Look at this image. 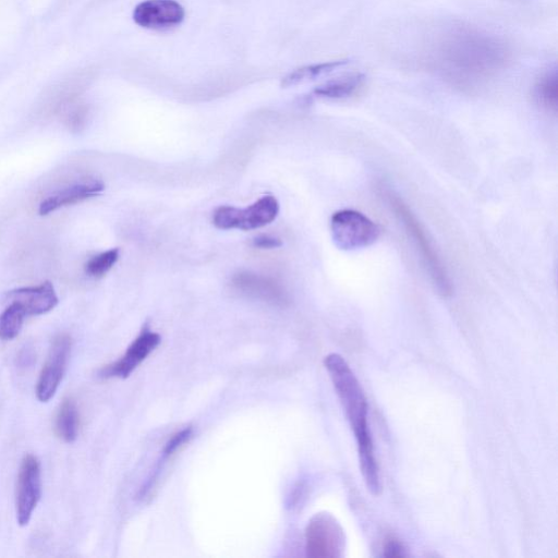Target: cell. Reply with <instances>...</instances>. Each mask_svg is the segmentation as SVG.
Masks as SVG:
<instances>
[{"label":"cell","instance_id":"5b68a950","mask_svg":"<svg viewBox=\"0 0 558 558\" xmlns=\"http://www.w3.org/2000/svg\"><path fill=\"white\" fill-rule=\"evenodd\" d=\"M278 213V201L272 196H265L248 206L247 209L221 206L214 212L213 224L223 230L259 229L274 222Z\"/></svg>","mask_w":558,"mask_h":558},{"label":"cell","instance_id":"e0dca14e","mask_svg":"<svg viewBox=\"0 0 558 558\" xmlns=\"http://www.w3.org/2000/svg\"><path fill=\"white\" fill-rule=\"evenodd\" d=\"M7 308L0 313V339L11 341L21 332L24 320L27 318L26 312L17 303H7Z\"/></svg>","mask_w":558,"mask_h":558},{"label":"cell","instance_id":"7402d4cb","mask_svg":"<svg viewBox=\"0 0 558 558\" xmlns=\"http://www.w3.org/2000/svg\"><path fill=\"white\" fill-rule=\"evenodd\" d=\"M252 245L254 248L262 250H273L281 248L283 246V241L270 235H261L253 239Z\"/></svg>","mask_w":558,"mask_h":558},{"label":"cell","instance_id":"4fadbf2b","mask_svg":"<svg viewBox=\"0 0 558 558\" xmlns=\"http://www.w3.org/2000/svg\"><path fill=\"white\" fill-rule=\"evenodd\" d=\"M104 190L105 185L99 179L81 181V183L59 190L43 200L40 204L39 213L42 216H46L65 208V206L74 205L100 196Z\"/></svg>","mask_w":558,"mask_h":558},{"label":"cell","instance_id":"7a4b0ae2","mask_svg":"<svg viewBox=\"0 0 558 558\" xmlns=\"http://www.w3.org/2000/svg\"><path fill=\"white\" fill-rule=\"evenodd\" d=\"M324 365L331 376L351 429L354 431L363 480L370 493L378 496L381 494L382 484L369 426L368 400L365 392H363L354 371L341 355L327 356Z\"/></svg>","mask_w":558,"mask_h":558},{"label":"cell","instance_id":"ac0fdd59","mask_svg":"<svg viewBox=\"0 0 558 558\" xmlns=\"http://www.w3.org/2000/svg\"><path fill=\"white\" fill-rule=\"evenodd\" d=\"M537 101L550 112H556L558 103V76L556 70L545 72L535 88Z\"/></svg>","mask_w":558,"mask_h":558},{"label":"cell","instance_id":"30bf717a","mask_svg":"<svg viewBox=\"0 0 558 558\" xmlns=\"http://www.w3.org/2000/svg\"><path fill=\"white\" fill-rule=\"evenodd\" d=\"M186 12L176 0H145L133 11L138 26L150 30H165L179 26Z\"/></svg>","mask_w":558,"mask_h":558},{"label":"cell","instance_id":"ba28073f","mask_svg":"<svg viewBox=\"0 0 558 558\" xmlns=\"http://www.w3.org/2000/svg\"><path fill=\"white\" fill-rule=\"evenodd\" d=\"M72 339L67 334L54 338L50 353L41 371L36 396L41 403L50 402L62 384L71 356Z\"/></svg>","mask_w":558,"mask_h":558},{"label":"cell","instance_id":"9a60e30c","mask_svg":"<svg viewBox=\"0 0 558 558\" xmlns=\"http://www.w3.org/2000/svg\"><path fill=\"white\" fill-rule=\"evenodd\" d=\"M80 412L74 399L66 398L55 417V432L66 443L75 442L79 435Z\"/></svg>","mask_w":558,"mask_h":558},{"label":"cell","instance_id":"ffe728a7","mask_svg":"<svg viewBox=\"0 0 558 558\" xmlns=\"http://www.w3.org/2000/svg\"><path fill=\"white\" fill-rule=\"evenodd\" d=\"M193 438V429L188 427L174 434L166 443L163 451V460L171 458L181 447L185 446Z\"/></svg>","mask_w":558,"mask_h":558},{"label":"cell","instance_id":"8992f818","mask_svg":"<svg viewBox=\"0 0 558 558\" xmlns=\"http://www.w3.org/2000/svg\"><path fill=\"white\" fill-rule=\"evenodd\" d=\"M346 547L344 530L336 518L320 513L311 518L306 530V551L312 558H339Z\"/></svg>","mask_w":558,"mask_h":558},{"label":"cell","instance_id":"6da1fadb","mask_svg":"<svg viewBox=\"0 0 558 558\" xmlns=\"http://www.w3.org/2000/svg\"><path fill=\"white\" fill-rule=\"evenodd\" d=\"M427 59L436 75L470 92L499 76L511 60V51L493 34L466 24H452L435 34Z\"/></svg>","mask_w":558,"mask_h":558},{"label":"cell","instance_id":"44dd1931","mask_svg":"<svg viewBox=\"0 0 558 558\" xmlns=\"http://www.w3.org/2000/svg\"><path fill=\"white\" fill-rule=\"evenodd\" d=\"M383 555L386 557H405L408 556V553L402 541L395 537H388L383 544Z\"/></svg>","mask_w":558,"mask_h":558},{"label":"cell","instance_id":"2e32d148","mask_svg":"<svg viewBox=\"0 0 558 558\" xmlns=\"http://www.w3.org/2000/svg\"><path fill=\"white\" fill-rule=\"evenodd\" d=\"M347 64V60H336V62L311 65L296 69L295 71L290 72V74L283 79L282 87L289 88L297 86L299 83L313 80L322 75L330 74V72L344 67Z\"/></svg>","mask_w":558,"mask_h":558},{"label":"cell","instance_id":"7c38bea8","mask_svg":"<svg viewBox=\"0 0 558 558\" xmlns=\"http://www.w3.org/2000/svg\"><path fill=\"white\" fill-rule=\"evenodd\" d=\"M4 301L5 303H17L26 312L27 317H38V315L51 312L57 307L59 302L51 282L8 291Z\"/></svg>","mask_w":558,"mask_h":558},{"label":"cell","instance_id":"9c48e42d","mask_svg":"<svg viewBox=\"0 0 558 558\" xmlns=\"http://www.w3.org/2000/svg\"><path fill=\"white\" fill-rule=\"evenodd\" d=\"M161 343V336L148 329L133 341L125 355L99 372L101 379H127Z\"/></svg>","mask_w":558,"mask_h":558},{"label":"cell","instance_id":"5bb4252c","mask_svg":"<svg viewBox=\"0 0 558 558\" xmlns=\"http://www.w3.org/2000/svg\"><path fill=\"white\" fill-rule=\"evenodd\" d=\"M366 77L362 74L349 75L334 79L315 88L313 94L321 99L344 100L357 94L365 86Z\"/></svg>","mask_w":558,"mask_h":558},{"label":"cell","instance_id":"52a82bcc","mask_svg":"<svg viewBox=\"0 0 558 558\" xmlns=\"http://www.w3.org/2000/svg\"><path fill=\"white\" fill-rule=\"evenodd\" d=\"M41 496V464L34 455H26L20 465L16 494L17 520L21 527L29 525Z\"/></svg>","mask_w":558,"mask_h":558},{"label":"cell","instance_id":"8fae6325","mask_svg":"<svg viewBox=\"0 0 558 558\" xmlns=\"http://www.w3.org/2000/svg\"><path fill=\"white\" fill-rule=\"evenodd\" d=\"M232 286L242 295L274 306H285L288 303L287 291L275 279L268 276L240 272L233 277Z\"/></svg>","mask_w":558,"mask_h":558},{"label":"cell","instance_id":"3957f363","mask_svg":"<svg viewBox=\"0 0 558 558\" xmlns=\"http://www.w3.org/2000/svg\"><path fill=\"white\" fill-rule=\"evenodd\" d=\"M387 199L398 220L402 222L407 230V234L414 241L436 290L443 297H450L453 293L451 279L448 277L438 252L432 246L426 230H424L416 215L412 213L403 200H400L392 192L387 193Z\"/></svg>","mask_w":558,"mask_h":558},{"label":"cell","instance_id":"d6986e66","mask_svg":"<svg viewBox=\"0 0 558 558\" xmlns=\"http://www.w3.org/2000/svg\"><path fill=\"white\" fill-rule=\"evenodd\" d=\"M119 259V250L112 249L90 259L84 270L90 277L101 278L114 268Z\"/></svg>","mask_w":558,"mask_h":558},{"label":"cell","instance_id":"277c9868","mask_svg":"<svg viewBox=\"0 0 558 558\" xmlns=\"http://www.w3.org/2000/svg\"><path fill=\"white\" fill-rule=\"evenodd\" d=\"M331 233L339 249L354 251L372 246L379 239L381 229L365 214L343 210L332 216Z\"/></svg>","mask_w":558,"mask_h":558}]
</instances>
